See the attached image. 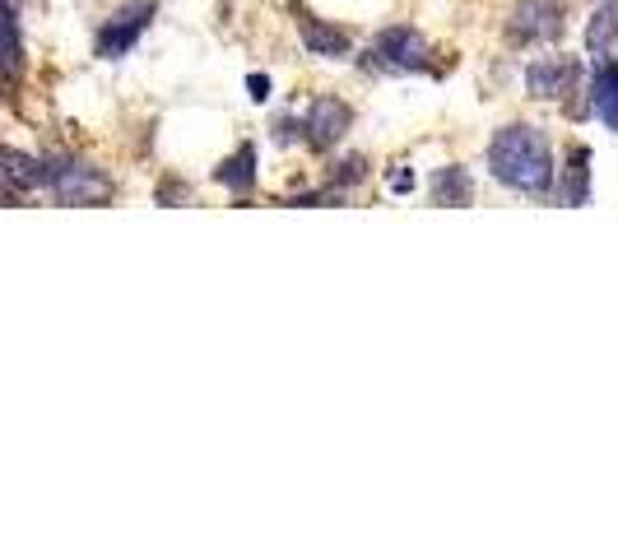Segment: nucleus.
I'll use <instances>...</instances> for the list:
<instances>
[{
  "label": "nucleus",
  "mask_w": 618,
  "mask_h": 557,
  "mask_svg": "<svg viewBox=\"0 0 618 557\" xmlns=\"http://www.w3.org/2000/svg\"><path fill=\"white\" fill-rule=\"evenodd\" d=\"M182 196H187L182 181H163V186H159V200H182Z\"/></svg>",
  "instance_id": "a211bd4d"
},
{
  "label": "nucleus",
  "mask_w": 618,
  "mask_h": 557,
  "mask_svg": "<svg viewBox=\"0 0 618 557\" xmlns=\"http://www.w3.org/2000/svg\"><path fill=\"white\" fill-rule=\"evenodd\" d=\"M42 172H47L42 186L61 205H108L112 200V181L98 168L80 163V158H42Z\"/></svg>",
  "instance_id": "f03ea898"
},
{
  "label": "nucleus",
  "mask_w": 618,
  "mask_h": 557,
  "mask_svg": "<svg viewBox=\"0 0 618 557\" xmlns=\"http://www.w3.org/2000/svg\"><path fill=\"white\" fill-rule=\"evenodd\" d=\"M586 51L596 61H605L609 51H618V0H605V6L586 19Z\"/></svg>",
  "instance_id": "f8f14e48"
},
{
  "label": "nucleus",
  "mask_w": 618,
  "mask_h": 557,
  "mask_svg": "<svg viewBox=\"0 0 618 557\" xmlns=\"http://www.w3.org/2000/svg\"><path fill=\"white\" fill-rule=\"evenodd\" d=\"M153 14H159V0H126V6L112 19H102V29L93 38V51H98L102 61H121L126 51H131L144 38Z\"/></svg>",
  "instance_id": "20e7f679"
},
{
  "label": "nucleus",
  "mask_w": 618,
  "mask_h": 557,
  "mask_svg": "<svg viewBox=\"0 0 618 557\" xmlns=\"http://www.w3.org/2000/svg\"><path fill=\"white\" fill-rule=\"evenodd\" d=\"M581 84V61L577 57H539L526 66V93L539 102H562Z\"/></svg>",
  "instance_id": "423d86ee"
},
{
  "label": "nucleus",
  "mask_w": 618,
  "mask_h": 557,
  "mask_svg": "<svg viewBox=\"0 0 618 557\" xmlns=\"http://www.w3.org/2000/svg\"><path fill=\"white\" fill-rule=\"evenodd\" d=\"M470 200H475V181H470V172L460 168V163H447V168L432 172V205L460 209V205H470Z\"/></svg>",
  "instance_id": "ddd939ff"
},
{
  "label": "nucleus",
  "mask_w": 618,
  "mask_h": 557,
  "mask_svg": "<svg viewBox=\"0 0 618 557\" xmlns=\"http://www.w3.org/2000/svg\"><path fill=\"white\" fill-rule=\"evenodd\" d=\"M488 172H494L507 191H521L535 200L554 196L558 168H554L549 136L539 126H526V121L494 130V140H488Z\"/></svg>",
  "instance_id": "f257e3e1"
},
{
  "label": "nucleus",
  "mask_w": 618,
  "mask_h": 557,
  "mask_svg": "<svg viewBox=\"0 0 618 557\" xmlns=\"http://www.w3.org/2000/svg\"><path fill=\"white\" fill-rule=\"evenodd\" d=\"M590 117L618 130V61H600V70L590 74Z\"/></svg>",
  "instance_id": "1a4fd4ad"
},
{
  "label": "nucleus",
  "mask_w": 618,
  "mask_h": 557,
  "mask_svg": "<svg viewBox=\"0 0 618 557\" xmlns=\"http://www.w3.org/2000/svg\"><path fill=\"white\" fill-rule=\"evenodd\" d=\"M247 89H251V102H266L270 98V74H261V70L247 74Z\"/></svg>",
  "instance_id": "f3484780"
},
{
  "label": "nucleus",
  "mask_w": 618,
  "mask_h": 557,
  "mask_svg": "<svg viewBox=\"0 0 618 557\" xmlns=\"http://www.w3.org/2000/svg\"><path fill=\"white\" fill-rule=\"evenodd\" d=\"M349 130H353V108L345 98H330V93L317 98L312 108H307V117H302V140L312 149H321V153L340 145Z\"/></svg>",
  "instance_id": "0eeeda50"
},
{
  "label": "nucleus",
  "mask_w": 618,
  "mask_h": 557,
  "mask_svg": "<svg viewBox=\"0 0 618 557\" xmlns=\"http://www.w3.org/2000/svg\"><path fill=\"white\" fill-rule=\"evenodd\" d=\"M562 205H590V149L572 145L568 168H562V186H554Z\"/></svg>",
  "instance_id": "9b49d317"
},
{
  "label": "nucleus",
  "mask_w": 618,
  "mask_h": 557,
  "mask_svg": "<svg viewBox=\"0 0 618 557\" xmlns=\"http://www.w3.org/2000/svg\"><path fill=\"white\" fill-rule=\"evenodd\" d=\"M507 38L517 47H539L562 38V0H517L507 14Z\"/></svg>",
  "instance_id": "39448f33"
},
{
  "label": "nucleus",
  "mask_w": 618,
  "mask_h": 557,
  "mask_svg": "<svg viewBox=\"0 0 618 557\" xmlns=\"http://www.w3.org/2000/svg\"><path fill=\"white\" fill-rule=\"evenodd\" d=\"M386 186H391V196H409V191H415V172H409V163H391Z\"/></svg>",
  "instance_id": "dca6fc26"
},
{
  "label": "nucleus",
  "mask_w": 618,
  "mask_h": 557,
  "mask_svg": "<svg viewBox=\"0 0 618 557\" xmlns=\"http://www.w3.org/2000/svg\"><path fill=\"white\" fill-rule=\"evenodd\" d=\"M23 70V38H19V19L14 6L0 0V79H19Z\"/></svg>",
  "instance_id": "4468645a"
},
{
  "label": "nucleus",
  "mask_w": 618,
  "mask_h": 557,
  "mask_svg": "<svg viewBox=\"0 0 618 557\" xmlns=\"http://www.w3.org/2000/svg\"><path fill=\"white\" fill-rule=\"evenodd\" d=\"M363 177H368V158H363V153L340 158V163H335V172H330L335 186H353V181H363Z\"/></svg>",
  "instance_id": "2eb2a0df"
},
{
  "label": "nucleus",
  "mask_w": 618,
  "mask_h": 557,
  "mask_svg": "<svg viewBox=\"0 0 618 557\" xmlns=\"http://www.w3.org/2000/svg\"><path fill=\"white\" fill-rule=\"evenodd\" d=\"M298 33H302V47L312 51V57H349L353 51V38L345 29H335L326 19H312V14H298Z\"/></svg>",
  "instance_id": "6e6552de"
},
{
  "label": "nucleus",
  "mask_w": 618,
  "mask_h": 557,
  "mask_svg": "<svg viewBox=\"0 0 618 557\" xmlns=\"http://www.w3.org/2000/svg\"><path fill=\"white\" fill-rule=\"evenodd\" d=\"M215 181L223 186V191H233V196H251L256 191V149L251 145H238L215 168Z\"/></svg>",
  "instance_id": "9d476101"
},
{
  "label": "nucleus",
  "mask_w": 618,
  "mask_h": 557,
  "mask_svg": "<svg viewBox=\"0 0 618 557\" xmlns=\"http://www.w3.org/2000/svg\"><path fill=\"white\" fill-rule=\"evenodd\" d=\"M368 57L377 70H391V74H419L428 70V57L432 47L419 29H409V23H391V29H381L368 47Z\"/></svg>",
  "instance_id": "7ed1b4c3"
}]
</instances>
